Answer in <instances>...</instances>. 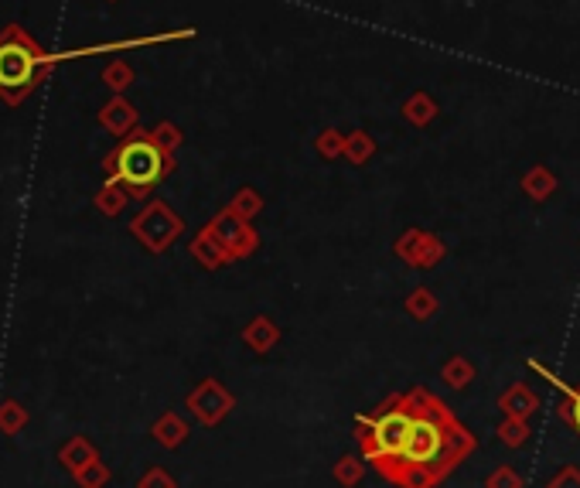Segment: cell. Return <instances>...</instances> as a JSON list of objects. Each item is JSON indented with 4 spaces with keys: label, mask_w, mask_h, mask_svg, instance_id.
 Instances as JSON below:
<instances>
[{
    "label": "cell",
    "mask_w": 580,
    "mask_h": 488,
    "mask_svg": "<svg viewBox=\"0 0 580 488\" xmlns=\"http://www.w3.org/2000/svg\"><path fill=\"white\" fill-rule=\"evenodd\" d=\"M478 451V437L454 417L441 396L417 386V413L400 458L383 475L396 488H437Z\"/></svg>",
    "instance_id": "6da1fadb"
},
{
    "label": "cell",
    "mask_w": 580,
    "mask_h": 488,
    "mask_svg": "<svg viewBox=\"0 0 580 488\" xmlns=\"http://www.w3.org/2000/svg\"><path fill=\"white\" fill-rule=\"evenodd\" d=\"M413 413H417V386L403 393H389L379 407L355 417L352 430L355 441H359V454L366 458V465H372L376 475H383L400 458L413 424Z\"/></svg>",
    "instance_id": "7a4b0ae2"
},
{
    "label": "cell",
    "mask_w": 580,
    "mask_h": 488,
    "mask_svg": "<svg viewBox=\"0 0 580 488\" xmlns=\"http://www.w3.org/2000/svg\"><path fill=\"white\" fill-rule=\"evenodd\" d=\"M174 171V154L164 151L151 130H134L103 157L106 181H116L130 192V198H147Z\"/></svg>",
    "instance_id": "3957f363"
},
{
    "label": "cell",
    "mask_w": 580,
    "mask_h": 488,
    "mask_svg": "<svg viewBox=\"0 0 580 488\" xmlns=\"http://www.w3.org/2000/svg\"><path fill=\"white\" fill-rule=\"evenodd\" d=\"M48 76L52 72H48L45 48L18 21L7 24L0 31V99L7 106H21Z\"/></svg>",
    "instance_id": "277c9868"
},
{
    "label": "cell",
    "mask_w": 580,
    "mask_h": 488,
    "mask_svg": "<svg viewBox=\"0 0 580 488\" xmlns=\"http://www.w3.org/2000/svg\"><path fill=\"white\" fill-rule=\"evenodd\" d=\"M130 233L147 253H168L174 243L185 233V219L171 209L168 202L154 198L130 219Z\"/></svg>",
    "instance_id": "5b68a950"
},
{
    "label": "cell",
    "mask_w": 580,
    "mask_h": 488,
    "mask_svg": "<svg viewBox=\"0 0 580 488\" xmlns=\"http://www.w3.org/2000/svg\"><path fill=\"white\" fill-rule=\"evenodd\" d=\"M205 229L219 239V246L229 253V263L236 260H246V256H253L260 250V233L253 229V219H243L239 212H232L229 205L222 212H215L209 222H205Z\"/></svg>",
    "instance_id": "8992f818"
},
{
    "label": "cell",
    "mask_w": 580,
    "mask_h": 488,
    "mask_svg": "<svg viewBox=\"0 0 580 488\" xmlns=\"http://www.w3.org/2000/svg\"><path fill=\"white\" fill-rule=\"evenodd\" d=\"M185 410L192 413L202 427H219L222 420L236 410V396H232L219 379H202V383L185 396Z\"/></svg>",
    "instance_id": "52a82bcc"
},
{
    "label": "cell",
    "mask_w": 580,
    "mask_h": 488,
    "mask_svg": "<svg viewBox=\"0 0 580 488\" xmlns=\"http://www.w3.org/2000/svg\"><path fill=\"white\" fill-rule=\"evenodd\" d=\"M185 38H195V28L161 31V35H144V38L106 41V45H86V48H76V52H58V55H48V72H52L58 62L89 59V55H113V52H127V48H147V45H164V41H185Z\"/></svg>",
    "instance_id": "ba28073f"
},
{
    "label": "cell",
    "mask_w": 580,
    "mask_h": 488,
    "mask_svg": "<svg viewBox=\"0 0 580 488\" xmlns=\"http://www.w3.org/2000/svg\"><path fill=\"white\" fill-rule=\"evenodd\" d=\"M529 369H533L536 376H543L546 383H553V386H557V390L563 393V400L557 403V417H560L570 430H574L577 441H580V383H577V386L563 383L557 372H550V369L543 366V362H536V359H529Z\"/></svg>",
    "instance_id": "9c48e42d"
},
{
    "label": "cell",
    "mask_w": 580,
    "mask_h": 488,
    "mask_svg": "<svg viewBox=\"0 0 580 488\" xmlns=\"http://www.w3.org/2000/svg\"><path fill=\"white\" fill-rule=\"evenodd\" d=\"M99 127L103 130H110L113 137H127V134H134V130L140 127V113H137V106L130 103L127 96H110L103 103V110H99Z\"/></svg>",
    "instance_id": "30bf717a"
},
{
    "label": "cell",
    "mask_w": 580,
    "mask_h": 488,
    "mask_svg": "<svg viewBox=\"0 0 580 488\" xmlns=\"http://www.w3.org/2000/svg\"><path fill=\"white\" fill-rule=\"evenodd\" d=\"M280 338H284V332H280V325L270 318V314H256V318L246 321L243 328V345L256 355H267L280 345Z\"/></svg>",
    "instance_id": "8fae6325"
},
{
    "label": "cell",
    "mask_w": 580,
    "mask_h": 488,
    "mask_svg": "<svg viewBox=\"0 0 580 488\" xmlns=\"http://www.w3.org/2000/svg\"><path fill=\"white\" fill-rule=\"evenodd\" d=\"M540 396L529 383H512L509 390L499 396V410L502 417H519V420H529L533 413H540Z\"/></svg>",
    "instance_id": "7c38bea8"
},
{
    "label": "cell",
    "mask_w": 580,
    "mask_h": 488,
    "mask_svg": "<svg viewBox=\"0 0 580 488\" xmlns=\"http://www.w3.org/2000/svg\"><path fill=\"white\" fill-rule=\"evenodd\" d=\"M188 434H192V430H188L185 417H181V413H174V410L161 413V417H157L154 424H151V437H154L157 444H161V448H168V451H178L181 444L188 441Z\"/></svg>",
    "instance_id": "4fadbf2b"
},
{
    "label": "cell",
    "mask_w": 580,
    "mask_h": 488,
    "mask_svg": "<svg viewBox=\"0 0 580 488\" xmlns=\"http://www.w3.org/2000/svg\"><path fill=\"white\" fill-rule=\"evenodd\" d=\"M188 250H192L198 267H205V270H222L229 263V253L222 250L219 239H215L205 226L195 233V239H192V246H188Z\"/></svg>",
    "instance_id": "5bb4252c"
},
{
    "label": "cell",
    "mask_w": 580,
    "mask_h": 488,
    "mask_svg": "<svg viewBox=\"0 0 580 488\" xmlns=\"http://www.w3.org/2000/svg\"><path fill=\"white\" fill-rule=\"evenodd\" d=\"M519 188L533 198V202H550L553 192H557V175H553L546 164H533V168L519 178Z\"/></svg>",
    "instance_id": "9a60e30c"
},
{
    "label": "cell",
    "mask_w": 580,
    "mask_h": 488,
    "mask_svg": "<svg viewBox=\"0 0 580 488\" xmlns=\"http://www.w3.org/2000/svg\"><path fill=\"white\" fill-rule=\"evenodd\" d=\"M400 113L410 127H430V123L437 120V113H441V106L434 103V96L430 93H413V96L403 99Z\"/></svg>",
    "instance_id": "2e32d148"
},
{
    "label": "cell",
    "mask_w": 580,
    "mask_h": 488,
    "mask_svg": "<svg viewBox=\"0 0 580 488\" xmlns=\"http://www.w3.org/2000/svg\"><path fill=\"white\" fill-rule=\"evenodd\" d=\"M403 311H406V318L427 325V321L437 318V311H441V301H437V294L430 291V287H413V291L406 294V301H403Z\"/></svg>",
    "instance_id": "e0dca14e"
},
{
    "label": "cell",
    "mask_w": 580,
    "mask_h": 488,
    "mask_svg": "<svg viewBox=\"0 0 580 488\" xmlns=\"http://www.w3.org/2000/svg\"><path fill=\"white\" fill-rule=\"evenodd\" d=\"M475 376H478V369L468 355H451V359L441 362V383L451 386V390H468V386L475 383Z\"/></svg>",
    "instance_id": "ac0fdd59"
},
{
    "label": "cell",
    "mask_w": 580,
    "mask_h": 488,
    "mask_svg": "<svg viewBox=\"0 0 580 488\" xmlns=\"http://www.w3.org/2000/svg\"><path fill=\"white\" fill-rule=\"evenodd\" d=\"M99 458V451L93 448V441L89 437H72L69 444H65L62 451H58V461H62L65 468L76 475V471H82L86 465H93V461Z\"/></svg>",
    "instance_id": "d6986e66"
},
{
    "label": "cell",
    "mask_w": 580,
    "mask_h": 488,
    "mask_svg": "<svg viewBox=\"0 0 580 488\" xmlns=\"http://www.w3.org/2000/svg\"><path fill=\"white\" fill-rule=\"evenodd\" d=\"M331 478L342 488H359L366 478V458L362 454H342V458L331 465Z\"/></svg>",
    "instance_id": "ffe728a7"
},
{
    "label": "cell",
    "mask_w": 580,
    "mask_h": 488,
    "mask_svg": "<svg viewBox=\"0 0 580 488\" xmlns=\"http://www.w3.org/2000/svg\"><path fill=\"white\" fill-rule=\"evenodd\" d=\"M127 202H130V192L123 185H116V181H103V188L93 198L99 215H106V219H116V215L127 209Z\"/></svg>",
    "instance_id": "44dd1931"
},
{
    "label": "cell",
    "mask_w": 580,
    "mask_h": 488,
    "mask_svg": "<svg viewBox=\"0 0 580 488\" xmlns=\"http://www.w3.org/2000/svg\"><path fill=\"white\" fill-rule=\"evenodd\" d=\"M495 437L505 444V448L512 451H522L529 441H533V427H529V420H519V417H502V424L495 427Z\"/></svg>",
    "instance_id": "7402d4cb"
},
{
    "label": "cell",
    "mask_w": 580,
    "mask_h": 488,
    "mask_svg": "<svg viewBox=\"0 0 580 488\" xmlns=\"http://www.w3.org/2000/svg\"><path fill=\"white\" fill-rule=\"evenodd\" d=\"M447 256V246H444V239L441 236H434V233H424L420 236V243H417V253H413V267L417 270H430V267H437Z\"/></svg>",
    "instance_id": "603a6c76"
},
{
    "label": "cell",
    "mask_w": 580,
    "mask_h": 488,
    "mask_svg": "<svg viewBox=\"0 0 580 488\" xmlns=\"http://www.w3.org/2000/svg\"><path fill=\"white\" fill-rule=\"evenodd\" d=\"M376 157V140H372L366 130H355V134H345V161L362 168Z\"/></svg>",
    "instance_id": "cb8c5ba5"
},
{
    "label": "cell",
    "mask_w": 580,
    "mask_h": 488,
    "mask_svg": "<svg viewBox=\"0 0 580 488\" xmlns=\"http://www.w3.org/2000/svg\"><path fill=\"white\" fill-rule=\"evenodd\" d=\"M134 69H130L123 59H113L110 65L103 69V86L110 89L113 96H127V89L134 86Z\"/></svg>",
    "instance_id": "d4e9b609"
},
{
    "label": "cell",
    "mask_w": 580,
    "mask_h": 488,
    "mask_svg": "<svg viewBox=\"0 0 580 488\" xmlns=\"http://www.w3.org/2000/svg\"><path fill=\"white\" fill-rule=\"evenodd\" d=\"M229 209H232V212H239V215H243V219H256V215L267 209V202H263V195L256 192V188L246 185V188H239V192L229 198Z\"/></svg>",
    "instance_id": "484cf974"
},
{
    "label": "cell",
    "mask_w": 580,
    "mask_h": 488,
    "mask_svg": "<svg viewBox=\"0 0 580 488\" xmlns=\"http://www.w3.org/2000/svg\"><path fill=\"white\" fill-rule=\"evenodd\" d=\"M28 427V410L21 407V403H14V400H4L0 403V430L4 434H18V430Z\"/></svg>",
    "instance_id": "4316f807"
},
{
    "label": "cell",
    "mask_w": 580,
    "mask_h": 488,
    "mask_svg": "<svg viewBox=\"0 0 580 488\" xmlns=\"http://www.w3.org/2000/svg\"><path fill=\"white\" fill-rule=\"evenodd\" d=\"M314 151L325 157V161L345 157V134H338V130H321V134L314 137Z\"/></svg>",
    "instance_id": "83f0119b"
},
{
    "label": "cell",
    "mask_w": 580,
    "mask_h": 488,
    "mask_svg": "<svg viewBox=\"0 0 580 488\" xmlns=\"http://www.w3.org/2000/svg\"><path fill=\"white\" fill-rule=\"evenodd\" d=\"M151 134H154V140H157V144H161L168 154H178V147L185 144V134H181V127H178V123H171V120H161V123H157V127L151 130Z\"/></svg>",
    "instance_id": "f1b7e54d"
},
{
    "label": "cell",
    "mask_w": 580,
    "mask_h": 488,
    "mask_svg": "<svg viewBox=\"0 0 580 488\" xmlns=\"http://www.w3.org/2000/svg\"><path fill=\"white\" fill-rule=\"evenodd\" d=\"M76 482L79 488H103L106 482H110V468L103 465V461H93V465H86L82 471H76Z\"/></svg>",
    "instance_id": "f546056e"
},
{
    "label": "cell",
    "mask_w": 580,
    "mask_h": 488,
    "mask_svg": "<svg viewBox=\"0 0 580 488\" xmlns=\"http://www.w3.org/2000/svg\"><path fill=\"white\" fill-rule=\"evenodd\" d=\"M420 236H424V229H406V233L396 239L393 243V253H396V260H403L406 267H413V253H417V243H420Z\"/></svg>",
    "instance_id": "4dcf8cb0"
},
{
    "label": "cell",
    "mask_w": 580,
    "mask_h": 488,
    "mask_svg": "<svg viewBox=\"0 0 580 488\" xmlns=\"http://www.w3.org/2000/svg\"><path fill=\"white\" fill-rule=\"evenodd\" d=\"M485 488H522V475L512 465H502L485 475Z\"/></svg>",
    "instance_id": "1f68e13d"
},
{
    "label": "cell",
    "mask_w": 580,
    "mask_h": 488,
    "mask_svg": "<svg viewBox=\"0 0 580 488\" xmlns=\"http://www.w3.org/2000/svg\"><path fill=\"white\" fill-rule=\"evenodd\" d=\"M137 488H178V482H174L164 468H147L144 475H140Z\"/></svg>",
    "instance_id": "d6a6232c"
},
{
    "label": "cell",
    "mask_w": 580,
    "mask_h": 488,
    "mask_svg": "<svg viewBox=\"0 0 580 488\" xmlns=\"http://www.w3.org/2000/svg\"><path fill=\"white\" fill-rule=\"evenodd\" d=\"M546 488H580V468L577 465H563L557 475L546 482Z\"/></svg>",
    "instance_id": "836d02e7"
},
{
    "label": "cell",
    "mask_w": 580,
    "mask_h": 488,
    "mask_svg": "<svg viewBox=\"0 0 580 488\" xmlns=\"http://www.w3.org/2000/svg\"><path fill=\"white\" fill-rule=\"evenodd\" d=\"M110 4H116V0H110Z\"/></svg>",
    "instance_id": "e575fe53"
}]
</instances>
